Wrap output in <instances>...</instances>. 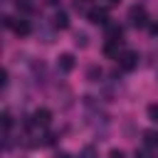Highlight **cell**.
<instances>
[{
	"label": "cell",
	"mask_w": 158,
	"mask_h": 158,
	"mask_svg": "<svg viewBox=\"0 0 158 158\" xmlns=\"http://www.w3.org/2000/svg\"><path fill=\"white\" fill-rule=\"evenodd\" d=\"M136 158H156L148 148H141V151H136Z\"/></svg>",
	"instance_id": "cell-16"
},
{
	"label": "cell",
	"mask_w": 158,
	"mask_h": 158,
	"mask_svg": "<svg viewBox=\"0 0 158 158\" xmlns=\"http://www.w3.org/2000/svg\"><path fill=\"white\" fill-rule=\"evenodd\" d=\"M10 126H12V116H10V111H2V128H5V133L10 131Z\"/></svg>",
	"instance_id": "cell-13"
},
{
	"label": "cell",
	"mask_w": 158,
	"mask_h": 158,
	"mask_svg": "<svg viewBox=\"0 0 158 158\" xmlns=\"http://www.w3.org/2000/svg\"><path fill=\"white\" fill-rule=\"evenodd\" d=\"M143 143L148 146V148H156L158 146V131H143Z\"/></svg>",
	"instance_id": "cell-9"
},
{
	"label": "cell",
	"mask_w": 158,
	"mask_h": 158,
	"mask_svg": "<svg viewBox=\"0 0 158 158\" xmlns=\"http://www.w3.org/2000/svg\"><path fill=\"white\" fill-rule=\"evenodd\" d=\"M89 79H91V81H99V79H101V69L91 67V69H89Z\"/></svg>",
	"instance_id": "cell-15"
},
{
	"label": "cell",
	"mask_w": 158,
	"mask_h": 158,
	"mask_svg": "<svg viewBox=\"0 0 158 158\" xmlns=\"http://www.w3.org/2000/svg\"><path fill=\"white\" fill-rule=\"evenodd\" d=\"M89 22H94V25H109V12L104 7H94V10H89Z\"/></svg>",
	"instance_id": "cell-4"
},
{
	"label": "cell",
	"mask_w": 158,
	"mask_h": 158,
	"mask_svg": "<svg viewBox=\"0 0 158 158\" xmlns=\"http://www.w3.org/2000/svg\"><path fill=\"white\" fill-rule=\"evenodd\" d=\"M116 59H118V67H121L123 72H131V69H136V67H138V52H133V49L121 52Z\"/></svg>",
	"instance_id": "cell-1"
},
{
	"label": "cell",
	"mask_w": 158,
	"mask_h": 158,
	"mask_svg": "<svg viewBox=\"0 0 158 158\" xmlns=\"http://www.w3.org/2000/svg\"><path fill=\"white\" fill-rule=\"evenodd\" d=\"M10 27H12V30H15V35H20V37L30 35V30H32V27H30V22H27V20H22V17H20V20H12V22H10Z\"/></svg>",
	"instance_id": "cell-6"
},
{
	"label": "cell",
	"mask_w": 158,
	"mask_h": 158,
	"mask_svg": "<svg viewBox=\"0 0 158 158\" xmlns=\"http://www.w3.org/2000/svg\"><path fill=\"white\" fill-rule=\"evenodd\" d=\"M128 20H131V25H136V27H146V25H148L146 7H143V5H133V7L128 10Z\"/></svg>",
	"instance_id": "cell-2"
},
{
	"label": "cell",
	"mask_w": 158,
	"mask_h": 158,
	"mask_svg": "<svg viewBox=\"0 0 158 158\" xmlns=\"http://www.w3.org/2000/svg\"><path fill=\"white\" fill-rule=\"evenodd\" d=\"M79 158H99V153H96V148H94V146H84V148H81V153H79Z\"/></svg>",
	"instance_id": "cell-10"
},
{
	"label": "cell",
	"mask_w": 158,
	"mask_h": 158,
	"mask_svg": "<svg viewBox=\"0 0 158 158\" xmlns=\"http://www.w3.org/2000/svg\"><path fill=\"white\" fill-rule=\"evenodd\" d=\"M49 121H52L49 109H37V111L32 114V123H35V126H49Z\"/></svg>",
	"instance_id": "cell-5"
},
{
	"label": "cell",
	"mask_w": 158,
	"mask_h": 158,
	"mask_svg": "<svg viewBox=\"0 0 158 158\" xmlns=\"http://www.w3.org/2000/svg\"><path fill=\"white\" fill-rule=\"evenodd\" d=\"M57 69H59L62 74H69V72L74 69V57H72L69 52L59 54V57H57Z\"/></svg>",
	"instance_id": "cell-3"
},
{
	"label": "cell",
	"mask_w": 158,
	"mask_h": 158,
	"mask_svg": "<svg viewBox=\"0 0 158 158\" xmlns=\"http://www.w3.org/2000/svg\"><path fill=\"white\" fill-rule=\"evenodd\" d=\"M57 158H69V153H59V156H57Z\"/></svg>",
	"instance_id": "cell-20"
},
{
	"label": "cell",
	"mask_w": 158,
	"mask_h": 158,
	"mask_svg": "<svg viewBox=\"0 0 158 158\" xmlns=\"http://www.w3.org/2000/svg\"><path fill=\"white\" fill-rule=\"evenodd\" d=\"M17 10H20V12H32L35 5H32L30 0H17Z\"/></svg>",
	"instance_id": "cell-11"
},
{
	"label": "cell",
	"mask_w": 158,
	"mask_h": 158,
	"mask_svg": "<svg viewBox=\"0 0 158 158\" xmlns=\"http://www.w3.org/2000/svg\"><path fill=\"white\" fill-rule=\"evenodd\" d=\"M52 25H54L57 30H67V27H69V17H67V12H62V10H59V12L52 17Z\"/></svg>",
	"instance_id": "cell-7"
},
{
	"label": "cell",
	"mask_w": 158,
	"mask_h": 158,
	"mask_svg": "<svg viewBox=\"0 0 158 158\" xmlns=\"http://www.w3.org/2000/svg\"><path fill=\"white\" fill-rule=\"evenodd\" d=\"M109 158H123V151H118V148H114V151L109 153Z\"/></svg>",
	"instance_id": "cell-17"
},
{
	"label": "cell",
	"mask_w": 158,
	"mask_h": 158,
	"mask_svg": "<svg viewBox=\"0 0 158 158\" xmlns=\"http://www.w3.org/2000/svg\"><path fill=\"white\" fill-rule=\"evenodd\" d=\"M44 2H47V5H57L59 0H44Z\"/></svg>",
	"instance_id": "cell-19"
},
{
	"label": "cell",
	"mask_w": 158,
	"mask_h": 158,
	"mask_svg": "<svg viewBox=\"0 0 158 158\" xmlns=\"http://www.w3.org/2000/svg\"><path fill=\"white\" fill-rule=\"evenodd\" d=\"M109 2H111V5H116V2H118V0H109Z\"/></svg>",
	"instance_id": "cell-21"
},
{
	"label": "cell",
	"mask_w": 158,
	"mask_h": 158,
	"mask_svg": "<svg viewBox=\"0 0 158 158\" xmlns=\"http://www.w3.org/2000/svg\"><path fill=\"white\" fill-rule=\"evenodd\" d=\"M121 35H123V30H121L118 25H106V40H111V42H121Z\"/></svg>",
	"instance_id": "cell-8"
},
{
	"label": "cell",
	"mask_w": 158,
	"mask_h": 158,
	"mask_svg": "<svg viewBox=\"0 0 158 158\" xmlns=\"http://www.w3.org/2000/svg\"><path fill=\"white\" fill-rule=\"evenodd\" d=\"M74 42H77L79 47H86V44H89V42H86V35H84V32H77V37H74Z\"/></svg>",
	"instance_id": "cell-14"
},
{
	"label": "cell",
	"mask_w": 158,
	"mask_h": 158,
	"mask_svg": "<svg viewBox=\"0 0 158 158\" xmlns=\"http://www.w3.org/2000/svg\"><path fill=\"white\" fill-rule=\"evenodd\" d=\"M146 114H148V118H151V121H156V123H158V104H148Z\"/></svg>",
	"instance_id": "cell-12"
},
{
	"label": "cell",
	"mask_w": 158,
	"mask_h": 158,
	"mask_svg": "<svg viewBox=\"0 0 158 158\" xmlns=\"http://www.w3.org/2000/svg\"><path fill=\"white\" fill-rule=\"evenodd\" d=\"M148 27H151V32H153V35H158V22H148Z\"/></svg>",
	"instance_id": "cell-18"
}]
</instances>
